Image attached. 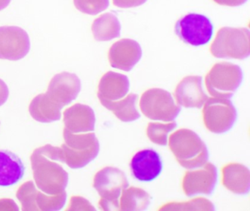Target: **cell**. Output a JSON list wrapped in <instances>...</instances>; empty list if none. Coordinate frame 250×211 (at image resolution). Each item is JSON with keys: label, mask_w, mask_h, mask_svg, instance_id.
Here are the masks:
<instances>
[{"label": "cell", "mask_w": 250, "mask_h": 211, "mask_svg": "<svg viewBox=\"0 0 250 211\" xmlns=\"http://www.w3.org/2000/svg\"><path fill=\"white\" fill-rule=\"evenodd\" d=\"M81 86V81L75 73H58L49 82L46 92L32 100L29 106L30 115L40 123L61 120V110L77 98Z\"/></svg>", "instance_id": "1"}, {"label": "cell", "mask_w": 250, "mask_h": 211, "mask_svg": "<svg viewBox=\"0 0 250 211\" xmlns=\"http://www.w3.org/2000/svg\"><path fill=\"white\" fill-rule=\"evenodd\" d=\"M63 138L61 148L46 145L41 148L46 155L71 169L83 168L99 155L100 145L94 133H73L64 128Z\"/></svg>", "instance_id": "2"}, {"label": "cell", "mask_w": 250, "mask_h": 211, "mask_svg": "<svg viewBox=\"0 0 250 211\" xmlns=\"http://www.w3.org/2000/svg\"><path fill=\"white\" fill-rule=\"evenodd\" d=\"M169 148L178 164L187 169L200 168L208 162V150L193 130L181 128L169 136Z\"/></svg>", "instance_id": "3"}, {"label": "cell", "mask_w": 250, "mask_h": 211, "mask_svg": "<svg viewBox=\"0 0 250 211\" xmlns=\"http://www.w3.org/2000/svg\"><path fill=\"white\" fill-rule=\"evenodd\" d=\"M33 178L36 186L43 193L58 194L65 191L68 183V173L55 160L39 148L30 157Z\"/></svg>", "instance_id": "4"}, {"label": "cell", "mask_w": 250, "mask_h": 211, "mask_svg": "<svg viewBox=\"0 0 250 211\" xmlns=\"http://www.w3.org/2000/svg\"><path fill=\"white\" fill-rule=\"evenodd\" d=\"M129 186L125 173L113 167L99 170L93 178V187L101 196L99 208L102 211H120V197L124 189Z\"/></svg>", "instance_id": "5"}, {"label": "cell", "mask_w": 250, "mask_h": 211, "mask_svg": "<svg viewBox=\"0 0 250 211\" xmlns=\"http://www.w3.org/2000/svg\"><path fill=\"white\" fill-rule=\"evenodd\" d=\"M250 42L248 28L224 26L216 33L210 51L216 58L244 60L250 56Z\"/></svg>", "instance_id": "6"}, {"label": "cell", "mask_w": 250, "mask_h": 211, "mask_svg": "<svg viewBox=\"0 0 250 211\" xmlns=\"http://www.w3.org/2000/svg\"><path fill=\"white\" fill-rule=\"evenodd\" d=\"M242 81L243 72L239 66L222 62L211 67L205 82L208 92L212 97L229 99Z\"/></svg>", "instance_id": "7"}, {"label": "cell", "mask_w": 250, "mask_h": 211, "mask_svg": "<svg viewBox=\"0 0 250 211\" xmlns=\"http://www.w3.org/2000/svg\"><path fill=\"white\" fill-rule=\"evenodd\" d=\"M140 107L146 117L152 120L172 122L181 111L170 92L161 88H152L143 92Z\"/></svg>", "instance_id": "8"}, {"label": "cell", "mask_w": 250, "mask_h": 211, "mask_svg": "<svg viewBox=\"0 0 250 211\" xmlns=\"http://www.w3.org/2000/svg\"><path fill=\"white\" fill-rule=\"evenodd\" d=\"M203 119L209 131L216 134L226 133L236 122V108L230 100L211 97L204 104Z\"/></svg>", "instance_id": "9"}, {"label": "cell", "mask_w": 250, "mask_h": 211, "mask_svg": "<svg viewBox=\"0 0 250 211\" xmlns=\"http://www.w3.org/2000/svg\"><path fill=\"white\" fill-rule=\"evenodd\" d=\"M175 31L183 42L192 46H200L210 42L213 37V25L204 15L188 13L178 19Z\"/></svg>", "instance_id": "10"}, {"label": "cell", "mask_w": 250, "mask_h": 211, "mask_svg": "<svg viewBox=\"0 0 250 211\" xmlns=\"http://www.w3.org/2000/svg\"><path fill=\"white\" fill-rule=\"evenodd\" d=\"M24 211H60L65 205L66 191L55 195L46 194L36 188L33 181L23 183L17 192Z\"/></svg>", "instance_id": "11"}, {"label": "cell", "mask_w": 250, "mask_h": 211, "mask_svg": "<svg viewBox=\"0 0 250 211\" xmlns=\"http://www.w3.org/2000/svg\"><path fill=\"white\" fill-rule=\"evenodd\" d=\"M30 37L22 28L17 26H0V59L17 61L30 52Z\"/></svg>", "instance_id": "12"}, {"label": "cell", "mask_w": 250, "mask_h": 211, "mask_svg": "<svg viewBox=\"0 0 250 211\" xmlns=\"http://www.w3.org/2000/svg\"><path fill=\"white\" fill-rule=\"evenodd\" d=\"M217 169L212 163L207 162L200 168L186 171L182 188L187 196L211 194L217 182Z\"/></svg>", "instance_id": "13"}, {"label": "cell", "mask_w": 250, "mask_h": 211, "mask_svg": "<svg viewBox=\"0 0 250 211\" xmlns=\"http://www.w3.org/2000/svg\"><path fill=\"white\" fill-rule=\"evenodd\" d=\"M142 56L143 50L137 41L124 38L111 46L108 58L113 68L128 72L140 62Z\"/></svg>", "instance_id": "14"}, {"label": "cell", "mask_w": 250, "mask_h": 211, "mask_svg": "<svg viewBox=\"0 0 250 211\" xmlns=\"http://www.w3.org/2000/svg\"><path fill=\"white\" fill-rule=\"evenodd\" d=\"M130 169L136 180L147 183L160 175L163 164L160 155L154 149H143L131 158Z\"/></svg>", "instance_id": "15"}, {"label": "cell", "mask_w": 250, "mask_h": 211, "mask_svg": "<svg viewBox=\"0 0 250 211\" xmlns=\"http://www.w3.org/2000/svg\"><path fill=\"white\" fill-rule=\"evenodd\" d=\"M177 104L186 108H201L208 96L203 87V78L200 76L184 77L175 90Z\"/></svg>", "instance_id": "16"}, {"label": "cell", "mask_w": 250, "mask_h": 211, "mask_svg": "<svg viewBox=\"0 0 250 211\" xmlns=\"http://www.w3.org/2000/svg\"><path fill=\"white\" fill-rule=\"evenodd\" d=\"M129 88V79L126 76L109 71L102 76L99 82L98 98L102 105L118 101L126 96Z\"/></svg>", "instance_id": "17"}, {"label": "cell", "mask_w": 250, "mask_h": 211, "mask_svg": "<svg viewBox=\"0 0 250 211\" xmlns=\"http://www.w3.org/2000/svg\"><path fill=\"white\" fill-rule=\"evenodd\" d=\"M65 128L73 133H87L95 130L96 115L91 107L77 104L64 111Z\"/></svg>", "instance_id": "18"}, {"label": "cell", "mask_w": 250, "mask_h": 211, "mask_svg": "<svg viewBox=\"0 0 250 211\" xmlns=\"http://www.w3.org/2000/svg\"><path fill=\"white\" fill-rule=\"evenodd\" d=\"M222 185L235 194H247L250 192V172L246 166L230 163L222 167Z\"/></svg>", "instance_id": "19"}, {"label": "cell", "mask_w": 250, "mask_h": 211, "mask_svg": "<svg viewBox=\"0 0 250 211\" xmlns=\"http://www.w3.org/2000/svg\"><path fill=\"white\" fill-rule=\"evenodd\" d=\"M25 167L14 152L0 150V187H9L23 178Z\"/></svg>", "instance_id": "20"}, {"label": "cell", "mask_w": 250, "mask_h": 211, "mask_svg": "<svg viewBox=\"0 0 250 211\" xmlns=\"http://www.w3.org/2000/svg\"><path fill=\"white\" fill-rule=\"evenodd\" d=\"M121 31V22L112 13L102 14L92 25V32L97 41H109L119 38Z\"/></svg>", "instance_id": "21"}, {"label": "cell", "mask_w": 250, "mask_h": 211, "mask_svg": "<svg viewBox=\"0 0 250 211\" xmlns=\"http://www.w3.org/2000/svg\"><path fill=\"white\" fill-rule=\"evenodd\" d=\"M138 95L130 93L122 99L104 104V106L112 111L114 114L124 123L135 121L140 118V112L137 109L136 103Z\"/></svg>", "instance_id": "22"}, {"label": "cell", "mask_w": 250, "mask_h": 211, "mask_svg": "<svg viewBox=\"0 0 250 211\" xmlns=\"http://www.w3.org/2000/svg\"><path fill=\"white\" fill-rule=\"evenodd\" d=\"M150 199V194L140 188H126L121 192L120 211H145L148 208Z\"/></svg>", "instance_id": "23"}, {"label": "cell", "mask_w": 250, "mask_h": 211, "mask_svg": "<svg viewBox=\"0 0 250 211\" xmlns=\"http://www.w3.org/2000/svg\"><path fill=\"white\" fill-rule=\"evenodd\" d=\"M177 127L176 122L169 123H150L147 125V137L153 143L161 146H167L168 135Z\"/></svg>", "instance_id": "24"}, {"label": "cell", "mask_w": 250, "mask_h": 211, "mask_svg": "<svg viewBox=\"0 0 250 211\" xmlns=\"http://www.w3.org/2000/svg\"><path fill=\"white\" fill-rule=\"evenodd\" d=\"M213 204L206 198H195L184 202H169L159 211H214Z\"/></svg>", "instance_id": "25"}, {"label": "cell", "mask_w": 250, "mask_h": 211, "mask_svg": "<svg viewBox=\"0 0 250 211\" xmlns=\"http://www.w3.org/2000/svg\"><path fill=\"white\" fill-rule=\"evenodd\" d=\"M74 4L82 13L95 16L108 8L109 0H74Z\"/></svg>", "instance_id": "26"}, {"label": "cell", "mask_w": 250, "mask_h": 211, "mask_svg": "<svg viewBox=\"0 0 250 211\" xmlns=\"http://www.w3.org/2000/svg\"><path fill=\"white\" fill-rule=\"evenodd\" d=\"M67 211H95L96 208L85 198L74 196L71 198Z\"/></svg>", "instance_id": "27"}, {"label": "cell", "mask_w": 250, "mask_h": 211, "mask_svg": "<svg viewBox=\"0 0 250 211\" xmlns=\"http://www.w3.org/2000/svg\"><path fill=\"white\" fill-rule=\"evenodd\" d=\"M113 4L121 8H131L138 7L147 1V0H112Z\"/></svg>", "instance_id": "28"}, {"label": "cell", "mask_w": 250, "mask_h": 211, "mask_svg": "<svg viewBox=\"0 0 250 211\" xmlns=\"http://www.w3.org/2000/svg\"><path fill=\"white\" fill-rule=\"evenodd\" d=\"M0 211H20L17 204L11 199H0Z\"/></svg>", "instance_id": "29"}, {"label": "cell", "mask_w": 250, "mask_h": 211, "mask_svg": "<svg viewBox=\"0 0 250 211\" xmlns=\"http://www.w3.org/2000/svg\"><path fill=\"white\" fill-rule=\"evenodd\" d=\"M9 97V89L5 82L0 79V106L3 105Z\"/></svg>", "instance_id": "30"}, {"label": "cell", "mask_w": 250, "mask_h": 211, "mask_svg": "<svg viewBox=\"0 0 250 211\" xmlns=\"http://www.w3.org/2000/svg\"><path fill=\"white\" fill-rule=\"evenodd\" d=\"M216 4L228 7H238L247 2V0H213Z\"/></svg>", "instance_id": "31"}, {"label": "cell", "mask_w": 250, "mask_h": 211, "mask_svg": "<svg viewBox=\"0 0 250 211\" xmlns=\"http://www.w3.org/2000/svg\"><path fill=\"white\" fill-rule=\"evenodd\" d=\"M11 1V0H0V11L6 8Z\"/></svg>", "instance_id": "32"}]
</instances>
